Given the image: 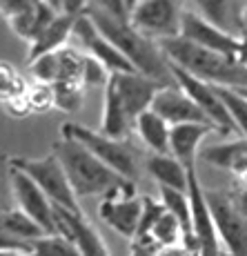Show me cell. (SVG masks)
Returning a JSON list of instances; mask_svg holds the SVG:
<instances>
[{"instance_id":"cell-1","label":"cell","mask_w":247,"mask_h":256,"mask_svg":"<svg viewBox=\"0 0 247 256\" xmlns=\"http://www.w3.org/2000/svg\"><path fill=\"white\" fill-rule=\"evenodd\" d=\"M87 14H90L94 24L98 27V32L134 65V70L138 74L160 82L162 87L174 85L172 65L156 40H152L145 34H140L127 18L112 16V14L96 9V7H92Z\"/></svg>"},{"instance_id":"cell-2","label":"cell","mask_w":247,"mask_h":256,"mask_svg":"<svg viewBox=\"0 0 247 256\" xmlns=\"http://www.w3.org/2000/svg\"><path fill=\"white\" fill-rule=\"evenodd\" d=\"M158 45L172 65L192 74L198 80H205L214 87H227V90H247V67L240 65L236 56L198 47L182 36L162 40Z\"/></svg>"},{"instance_id":"cell-3","label":"cell","mask_w":247,"mask_h":256,"mask_svg":"<svg viewBox=\"0 0 247 256\" xmlns=\"http://www.w3.org/2000/svg\"><path fill=\"white\" fill-rule=\"evenodd\" d=\"M52 154H56V158L65 167V174L78 198H87V196H102L105 198L107 194L116 190L136 187V183L116 174L112 167H107L85 145H80L74 138L62 136L58 142H54Z\"/></svg>"},{"instance_id":"cell-4","label":"cell","mask_w":247,"mask_h":256,"mask_svg":"<svg viewBox=\"0 0 247 256\" xmlns=\"http://www.w3.org/2000/svg\"><path fill=\"white\" fill-rule=\"evenodd\" d=\"M12 165L16 170H20L22 174H27L34 183L45 192V196L56 208H62V210L72 212V214H82L80 198L74 192V187L65 174V167L60 165L56 154L42 156V158L16 156V158H12Z\"/></svg>"},{"instance_id":"cell-5","label":"cell","mask_w":247,"mask_h":256,"mask_svg":"<svg viewBox=\"0 0 247 256\" xmlns=\"http://www.w3.org/2000/svg\"><path fill=\"white\" fill-rule=\"evenodd\" d=\"M62 136L78 140L96 158H100L107 167H112L116 174H120L122 178L136 183V178H138L136 152L132 150L127 140L110 138V136L100 134V132H94L90 127H80V125H65L62 127Z\"/></svg>"},{"instance_id":"cell-6","label":"cell","mask_w":247,"mask_h":256,"mask_svg":"<svg viewBox=\"0 0 247 256\" xmlns=\"http://www.w3.org/2000/svg\"><path fill=\"white\" fill-rule=\"evenodd\" d=\"M207 203L223 250L232 256H247V216L236 208L232 194L225 190H207Z\"/></svg>"},{"instance_id":"cell-7","label":"cell","mask_w":247,"mask_h":256,"mask_svg":"<svg viewBox=\"0 0 247 256\" xmlns=\"http://www.w3.org/2000/svg\"><path fill=\"white\" fill-rule=\"evenodd\" d=\"M182 14L178 0H140L130 14V22L147 38L162 42L180 36Z\"/></svg>"},{"instance_id":"cell-8","label":"cell","mask_w":247,"mask_h":256,"mask_svg":"<svg viewBox=\"0 0 247 256\" xmlns=\"http://www.w3.org/2000/svg\"><path fill=\"white\" fill-rule=\"evenodd\" d=\"M172 76H174L176 85L198 105V110L207 116V120L214 125V130L218 132V134L227 136V138L240 136L238 130H236V125H234V120H232L230 112H227L223 98H220V94L214 85H210V82H205V80H198V78H194L192 74L182 72L174 65H172Z\"/></svg>"},{"instance_id":"cell-9","label":"cell","mask_w":247,"mask_h":256,"mask_svg":"<svg viewBox=\"0 0 247 256\" xmlns=\"http://www.w3.org/2000/svg\"><path fill=\"white\" fill-rule=\"evenodd\" d=\"M187 196L192 205V223H194V236L198 243V256H220L223 245H220L214 216L207 203V190L198 178V163L187 165Z\"/></svg>"},{"instance_id":"cell-10","label":"cell","mask_w":247,"mask_h":256,"mask_svg":"<svg viewBox=\"0 0 247 256\" xmlns=\"http://www.w3.org/2000/svg\"><path fill=\"white\" fill-rule=\"evenodd\" d=\"M12 187H14V198H16V208L22 210L36 225H40L42 232L47 236H56L58 232V218H56V205L45 196L27 174L12 165Z\"/></svg>"},{"instance_id":"cell-11","label":"cell","mask_w":247,"mask_h":256,"mask_svg":"<svg viewBox=\"0 0 247 256\" xmlns=\"http://www.w3.org/2000/svg\"><path fill=\"white\" fill-rule=\"evenodd\" d=\"M100 218L125 238H136L142 214V196H136V187L116 190L100 200Z\"/></svg>"},{"instance_id":"cell-12","label":"cell","mask_w":247,"mask_h":256,"mask_svg":"<svg viewBox=\"0 0 247 256\" xmlns=\"http://www.w3.org/2000/svg\"><path fill=\"white\" fill-rule=\"evenodd\" d=\"M180 36L198 47L212 49V52H218V54H227V56H236V52L240 47L238 34H232L227 29L218 27L212 20H207L205 16H200L198 12L182 14Z\"/></svg>"},{"instance_id":"cell-13","label":"cell","mask_w":247,"mask_h":256,"mask_svg":"<svg viewBox=\"0 0 247 256\" xmlns=\"http://www.w3.org/2000/svg\"><path fill=\"white\" fill-rule=\"evenodd\" d=\"M74 36L78 38V42L82 45V49H87V56H92L94 60H98L102 67H105L110 74H130L136 72L134 65L118 52L116 47L98 32V27L94 24V20L90 18V14L80 16L76 20V27H74Z\"/></svg>"},{"instance_id":"cell-14","label":"cell","mask_w":247,"mask_h":256,"mask_svg":"<svg viewBox=\"0 0 247 256\" xmlns=\"http://www.w3.org/2000/svg\"><path fill=\"white\" fill-rule=\"evenodd\" d=\"M110 85L114 87V92L118 94V98H120V102L125 105L127 114H130L134 125H136L138 116L152 110V102H154L156 92L162 87L160 82L152 80V78L142 76V74H138V72L112 74Z\"/></svg>"},{"instance_id":"cell-15","label":"cell","mask_w":247,"mask_h":256,"mask_svg":"<svg viewBox=\"0 0 247 256\" xmlns=\"http://www.w3.org/2000/svg\"><path fill=\"white\" fill-rule=\"evenodd\" d=\"M152 112H156L160 118H165L172 127L187 125V122H202V125H212L207 116L198 110L194 100L180 90L178 85H165L156 92L154 102H152ZM214 127V125H212Z\"/></svg>"},{"instance_id":"cell-16","label":"cell","mask_w":247,"mask_h":256,"mask_svg":"<svg viewBox=\"0 0 247 256\" xmlns=\"http://www.w3.org/2000/svg\"><path fill=\"white\" fill-rule=\"evenodd\" d=\"M56 218L60 236L72 240L80 256H112L102 236L85 218V214H72L62 208H56Z\"/></svg>"},{"instance_id":"cell-17","label":"cell","mask_w":247,"mask_h":256,"mask_svg":"<svg viewBox=\"0 0 247 256\" xmlns=\"http://www.w3.org/2000/svg\"><path fill=\"white\" fill-rule=\"evenodd\" d=\"M207 165H214L218 170H225L238 178L247 167V138L245 136H234L230 140L207 145L200 150V156Z\"/></svg>"},{"instance_id":"cell-18","label":"cell","mask_w":247,"mask_h":256,"mask_svg":"<svg viewBox=\"0 0 247 256\" xmlns=\"http://www.w3.org/2000/svg\"><path fill=\"white\" fill-rule=\"evenodd\" d=\"M216 132L212 125L202 122H187V125L172 127V140H170V154L178 158L182 165H196L200 156V145L207 136Z\"/></svg>"},{"instance_id":"cell-19","label":"cell","mask_w":247,"mask_h":256,"mask_svg":"<svg viewBox=\"0 0 247 256\" xmlns=\"http://www.w3.org/2000/svg\"><path fill=\"white\" fill-rule=\"evenodd\" d=\"M78 18L65 16V14H58L52 20V24L42 32V36L38 38L36 42L29 45V54H27V62L36 60V58L45 56V54H54L60 52V49L67 47L69 36H74V27H76Z\"/></svg>"},{"instance_id":"cell-20","label":"cell","mask_w":247,"mask_h":256,"mask_svg":"<svg viewBox=\"0 0 247 256\" xmlns=\"http://www.w3.org/2000/svg\"><path fill=\"white\" fill-rule=\"evenodd\" d=\"M134 132L138 134L140 142L152 152V154H170V140H172V125L160 118L156 112H145L136 118Z\"/></svg>"},{"instance_id":"cell-21","label":"cell","mask_w":247,"mask_h":256,"mask_svg":"<svg viewBox=\"0 0 247 256\" xmlns=\"http://www.w3.org/2000/svg\"><path fill=\"white\" fill-rule=\"evenodd\" d=\"M100 120V134L110 136V138L125 140L130 136V132L134 130V122L127 114L125 105L120 102V98H118V94L114 92L110 82L105 85V105H102Z\"/></svg>"},{"instance_id":"cell-22","label":"cell","mask_w":247,"mask_h":256,"mask_svg":"<svg viewBox=\"0 0 247 256\" xmlns=\"http://www.w3.org/2000/svg\"><path fill=\"white\" fill-rule=\"evenodd\" d=\"M145 165L158 187L187 192V167L172 154H152Z\"/></svg>"},{"instance_id":"cell-23","label":"cell","mask_w":247,"mask_h":256,"mask_svg":"<svg viewBox=\"0 0 247 256\" xmlns=\"http://www.w3.org/2000/svg\"><path fill=\"white\" fill-rule=\"evenodd\" d=\"M194 4L207 20L240 36V14L245 7L240 0H194Z\"/></svg>"},{"instance_id":"cell-24","label":"cell","mask_w":247,"mask_h":256,"mask_svg":"<svg viewBox=\"0 0 247 256\" xmlns=\"http://www.w3.org/2000/svg\"><path fill=\"white\" fill-rule=\"evenodd\" d=\"M56 16H58V12H54V9L45 7V4H40V2H34V7L27 9L22 16L14 18V20L9 22V27H12V32L16 34L18 38H22L27 45H32V42H36L38 38L42 36V32L52 24V20Z\"/></svg>"},{"instance_id":"cell-25","label":"cell","mask_w":247,"mask_h":256,"mask_svg":"<svg viewBox=\"0 0 247 256\" xmlns=\"http://www.w3.org/2000/svg\"><path fill=\"white\" fill-rule=\"evenodd\" d=\"M0 236L16 243H32V240L47 236L40 225H36L22 210H9L0 214Z\"/></svg>"},{"instance_id":"cell-26","label":"cell","mask_w":247,"mask_h":256,"mask_svg":"<svg viewBox=\"0 0 247 256\" xmlns=\"http://www.w3.org/2000/svg\"><path fill=\"white\" fill-rule=\"evenodd\" d=\"M27 256H80L74 243L65 236H40V238L32 240Z\"/></svg>"},{"instance_id":"cell-27","label":"cell","mask_w":247,"mask_h":256,"mask_svg":"<svg viewBox=\"0 0 247 256\" xmlns=\"http://www.w3.org/2000/svg\"><path fill=\"white\" fill-rule=\"evenodd\" d=\"M150 240L156 245V248H167V245L182 243V228H180V223L170 214V212H165V214L158 218V223L154 225V230H152Z\"/></svg>"},{"instance_id":"cell-28","label":"cell","mask_w":247,"mask_h":256,"mask_svg":"<svg viewBox=\"0 0 247 256\" xmlns=\"http://www.w3.org/2000/svg\"><path fill=\"white\" fill-rule=\"evenodd\" d=\"M29 90V85L24 82V78L14 70V65L0 60V102H7L12 98L24 96Z\"/></svg>"},{"instance_id":"cell-29","label":"cell","mask_w":247,"mask_h":256,"mask_svg":"<svg viewBox=\"0 0 247 256\" xmlns=\"http://www.w3.org/2000/svg\"><path fill=\"white\" fill-rule=\"evenodd\" d=\"M216 90H218L220 98H223L238 134L247 138V98H243L236 90H227V87H216Z\"/></svg>"},{"instance_id":"cell-30","label":"cell","mask_w":247,"mask_h":256,"mask_svg":"<svg viewBox=\"0 0 247 256\" xmlns=\"http://www.w3.org/2000/svg\"><path fill=\"white\" fill-rule=\"evenodd\" d=\"M54 87V105L62 112H78L82 107V85L76 82H58Z\"/></svg>"},{"instance_id":"cell-31","label":"cell","mask_w":247,"mask_h":256,"mask_svg":"<svg viewBox=\"0 0 247 256\" xmlns=\"http://www.w3.org/2000/svg\"><path fill=\"white\" fill-rule=\"evenodd\" d=\"M165 205L162 200H154L152 196H142V214H140V225H138V232L134 240H142V238H150L152 230L158 223L162 214H165Z\"/></svg>"},{"instance_id":"cell-32","label":"cell","mask_w":247,"mask_h":256,"mask_svg":"<svg viewBox=\"0 0 247 256\" xmlns=\"http://www.w3.org/2000/svg\"><path fill=\"white\" fill-rule=\"evenodd\" d=\"M16 198H14L12 187V158L0 154V214L9 210H16Z\"/></svg>"},{"instance_id":"cell-33","label":"cell","mask_w":247,"mask_h":256,"mask_svg":"<svg viewBox=\"0 0 247 256\" xmlns=\"http://www.w3.org/2000/svg\"><path fill=\"white\" fill-rule=\"evenodd\" d=\"M27 100H29L32 112H47V110H52V107H56V105H54V87L52 85H42V82L29 85Z\"/></svg>"},{"instance_id":"cell-34","label":"cell","mask_w":247,"mask_h":256,"mask_svg":"<svg viewBox=\"0 0 247 256\" xmlns=\"http://www.w3.org/2000/svg\"><path fill=\"white\" fill-rule=\"evenodd\" d=\"M112 74L105 70L98 60L92 56H85V74H82V87H96V85H107Z\"/></svg>"},{"instance_id":"cell-35","label":"cell","mask_w":247,"mask_h":256,"mask_svg":"<svg viewBox=\"0 0 247 256\" xmlns=\"http://www.w3.org/2000/svg\"><path fill=\"white\" fill-rule=\"evenodd\" d=\"M36 0H0V16L7 22H12L14 18L22 16L27 9L34 7Z\"/></svg>"},{"instance_id":"cell-36","label":"cell","mask_w":247,"mask_h":256,"mask_svg":"<svg viewBox=\"0 0 247 256\" xmlns=\"http://www.w3.org/2000/svg\"><path fill=\"white\" fill-rule=\"evenodd\" d=\"M92 9V0H60V14L72 18L85 16Z\"/></svg>"},{"instance_id":"cell-37","label":"cell","mask_w":247,"mask_h":256,"mask_svg":"<svg viewBox=\"0 0 247 256\" xmlns=\"http://www.w3.org/2000/svg\"><path fill=\"white\" fill-rule=\"evenodd\" d=\"M4 112H7V114H12V116H18V118L32 114V107H29L27 94H24V96H18V98L7 100V102H4Z\"/></svg>"},{"instance_id":"cell-38","label":"cell","mask_w":247,"mask_h":256,"mask_svg":"<svg viewBox=\"0 0 247 256\" xmlns=\"http://www.w3.org/2000/svg\"><path fill=\"white\" fill-rule=\"evenodd\" d=\"M156 256H194V254H192L182 243H178V245H167V248H158V250H156Z\"/></svg>"},{"instance_id":"cell-39","label":"cell","mask_w":247,"mask_h":256,"mask_svg":"<svg viewBox=\"0 0 247 256\" xmlns=\"http://www.w3.org/2000/svg\"><path fill=\"white\" fill-rule=\"evenodd\" d=\"M230 194H232V200L236 203V208H238V210L247 216V190L234 187V190H230Z\"/></svg>"},{"instance_id":"cell-40","label":"cell","mask_w":247,"mask_h":256,"mask_svg":"<svg viewBox=\"0 0 247 256\" xmlns=\"http://www.w3.org/2000/svg\"><path fill=\"white\" fill-rule=\"evenodd\" d=\"M236 60L243 67H247V34H240V47L236 52Z\"/></svg>"},{"instance_id":"cell-41","label":"cell","mask_w":247,"mask_h":256,"mask_svg":"<svg viewBox=\"0 0 247 256\" xmlns=\"http://www.w3.org/2000/svg\"><path fill=\"white\" fill-rule=\"evenodd\" d=\"M36 2L45 4V7H49V9H54V12L60 14V0H36Z\"/></svg>"},{"instance_id":"cell-42","label":"cell","mask_w":247,"mask_h":256,"mask_svg":"<svg viewBox=\"0 0 247 256\" xmlns=\"http://www.w3.org/2000/svg\"><path fill=\"white\" fill-rule=\"evenodd\" d=\"M240 34H247V2L243 7V14H240Z\"/></svg>"},{"instance_id":"cell-43","label":"cell","mask_w":247,"mask_h":256,"mask_svg":"<svg viewBox=\"0 0 247 256\" xmlns=\"http://www.w3.org/2000/svg\"><path fill=\"white\" fill-rule=\"evenodd\" d=\"M236 187H240V190H247V167H245L243 174L238 176V185H236Z\"/></svg>"},{"instance_id":"cell-44","label":"cell","mask_w":247,"mask_h":256,"mask_svg":"<svg viewBox=\"0 0 247 256\" xmlns=\"http://www.w3.org/2000/svg\"><path fill=\"white\" fill-rule=\"evenodd\" d=\"M138 2H140V0H125V4H127V12H130V14H132V12H134V9H136V4H138Z\"/></svg>"},{"instance_id":"cell-45","label":"cell","mask_w":247,"mask_h":256,"mask_svg":"<svg viewBox=\"0 0 247 256\" xmlns=\"http://www.w3.org/2000/svg\"><path fill=\"white\" fill-rule=\"evenodd\" d=\"M236 92H238V94H240V96H243V98H247V90H236Z\"/></svg>"}]
</instances>
